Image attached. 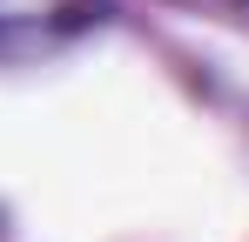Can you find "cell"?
Wrapping results in <instances>:
<instances>
[{
    "label": "cell",
    "mask_w": 249,
    "mask_h": 242,
    "mask_svg": "<svg viewBox=\"0 0 249 242\" xmlns=\"http://www.w3.org/2000/svg\"><path fill=\"white\" fill-rule=\"evenodd\" d=\"M115 0H0V61H47L108 27Z\"/></svg>",
    "instance_id": "cell-1"
},
{
    "label": "cell",
    "mask_w": 249,
    "mask_h": 242,
    "mask_svg": "<svg viewBox=\"0 0 249 242\" xmlns=\"http://www.w3.org/2000/svg\"><path fill=\"white\" fill-rule=\"evenodd\" d=\"M243 7H249V0H243Z\"/></svg>",
    "instance_id": "cell-2"
}]
</instances>
